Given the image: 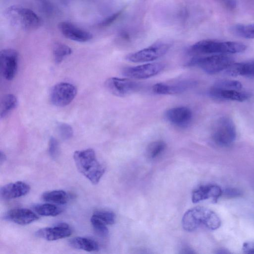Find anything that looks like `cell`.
I'll use <instances>...</instances> for the list:
<instances>
[{
	"instance_id": "obj_30",
	"label": "cell",
	"mask_w": 254,
	"mask_h": 254,
	"mask_svg": "<svg viewBox=\"0 0 254 254\" xmlns=\"http://www.w3.org/2000/svg\"><path fill=\"white\" fill-rule=\"evenodd\" d=\"M106 225H112L115 221V214L109 211L98 210L94 212L93 214Z\"/></svg>"
},
{
	"instance_id": "obj_12",
	"label": "cell",
	"mask_w": 254,
	"mask_h": 254,
	"mask_svg": "<svg viewBox=\"0 0 254 254\" xmlns=\"http://www.w3.org/2000/svg\"><path fill=\"white\" fill-rule=\"evenodd\" d=\"M0 62L3 76L6 80H12L17 69V52L12 49L2 50L0 52Z\"/></svg>"
},
{
	"instance_id": "obj_4",
	"label": "cell",
	"mask_w": 254,
	"mask_h": 254,
	"mask_svg": "<svg viewBox=\"0 0 254 254\" xmlns=\"http://www.w3.org/2000/svg\"><path fill=\"white\" fill-rule=\"evenodd\" d=\"M4 14L12 24L26 31L35 30L41 24L38 15L27 8L11 6L5 10Z\"/></svg>"
},
{
	"instance_id": "obj_28",
	"label": "cell",
	"mask_w": 254,
	"mask_h": 254,
	"mask_svg": "<svg viewBox=\"0 0 254 254\" xmlns=\"http://www.w3.org/2000/svg\"><path fill=\"white\" fill-rule=\"evenodd\" d=\"M90 221L94 231L99 236L103 237L107 236L109 231L104 222L94 215L91 217Z\"/></svg>"
},
{
	"instance_id": "obj_2",
	"label": "cell",
	"mask_w": 254,
	"mask_h": 254,
	"mask_svg": "<svg viewBox=\"0 0 254 254\" xmlns=\"http://www.w3.org/2000/svg\"><path fill=\"white\" fill-rule=\"evenodd\" d=\"M201 225L210 230H215L221 225V220L212 210L202 206L192 208L185 212L182 219L184 230L192 232Z\"/></svg>"
},
{
	"instance_id": "obj_23",
	"label": "cell",
	"mask_w": 254,
	"mask_h": 254,
	"mask_svg": "<svg viewBox=\"0 0 254 254\" xmlns=\"http://www.w3.org/2000/svg\"><path fill=\"white\" fill-rule=\"evenodd\" d=\"M230 31L239 37L254 39V24H235L230 27Z\"/></svg>"
},
{
	"instance_id": "obj_3",
	"label": "cell",
	"mask_w": 254,
	"mask_h": 254,
	"mask_svg": "<svg viewBox=\"0 0 254 254\" xmlns=\"http://www.w3.org/2000/svg\"><path fill=\"white\" fill-rule=\"evenodd\" d=\"M247 46L243 43L233 41H221L203 40L192 45L190 52L195 54H228L243 52Z\"/></svg>"
},
{
	"instance_id": "obj_35",
	"label": "cell",
	"mask_w": 254,
	"mask_h": 254,
	"mask_svg": "<svg viewBox=\"0 0 254 254\" xmlns=\"http://www.w3.org/2000/svg\"><path fill=\"white\" fill-rule=\"evenodd\" d=\"M240 194V192L235 189H228L225 190V194L229 196H238Z\"/></svg>"
},
{
	"instance_id": "obj_6",
	"label": "cell",
	"mask_w": 254,
	"mask_h": 254,
	"mask_svg": "<svg viewBox=\"0 0 254 254\" xmlns=\"http://www.w3.org/2000/svg\"><path fill=\"white\" fill-rule=\"evenodd\" d=\"M171 46L168 42L158 41L147 48L127 55L126 59L132 63L154 61L165 55Z\"/></svg>"
},
{
	"instance_id": "obj_26",
	"label": "cell",
	"mask_w": 254,
	"mask_h": 254,
	"mask_svg": "<svg viewBox=\"0 0 254 254\" xmlns=\"http://www.w3.org/2000/svg\"><path fill=\"white\" fill-rule=\"evenodd\" d=\"M71 53V48L64 44L57 42L53 46V54L56 64L61 63L65 57L70 55Z\"/></svg>"
},
{
	"instance_id": "obj_21",
	"label": "cell",
	"mask_w": 254,
	"mask_h": 254,
	"mask_svg": "<svg viewBox=\"0 0 254 254\" xmlns=\"http://www.w3.org/2000/svg\"><path fill=\"white\" fill-rule=\"evenodd\" d=\"M69 245L73 248L87 252H94L99 250L98 243L94 240L82 237H76L70 239Z\"/></svg>"
},
{
	"instance_id": "obj_8",
	"label": "cell",
	"mask_w": 254,
	"mask_h": 254,
	"mask_svg": "<svg viewBox=\"0 0 254 254\" xmlns=\"http://www.w3.org/2000/svg\"><path fill=\"white\" fill-rule=\"evenodd\" d=\"M106 89L112 94L123 97L136 92L140 85L135 81L126 78L112 77L105 81Z\"/></svg>"
},
{
	"instance_id": "obj_31",
	"label": "cell",
	"mask_w": 254,
	"mask_h": 254,
	"mask_svg": "<svg viewBox=\"0 0 254 254\" xmlns=\"http://www.w3.org/2000/svg\"><path fill=\"white\" fill-rule=\"evenodd\" d=\"M58 132L62 139L68 140L73 136V129L72 127L65 123H60L58 126Z\"/></svg>"
},
{
	"instance_id": "obj_22",
	"label": "cell",
	"mask_w": 254,
	"mask_h": 254,
	"mask_svg": "<svg viewBox=\"0 0 254 254\" xmlns=\"http://www.w3.org/2000/svg\"><path fill=\"white\" fill-rule=\"evenodd\" d=\"M41 197L44 201L57 204H64L69 199L68 194L63 190L46 191L43 193Z\"/></svg>"
},
{
	"instance_id": "obj_19",
	"label": "cell",
	"mask_w": 254,
	"mask_h": 254,
	"mask_svg": "<svg viewBox=\"0 0 254 254\" xmlns=\"http://www.w3.org/2000/svg\"><path fill=\"white\" fill-rule=\"evenodd\" d=\"M222 194L221 188L216 185H207L202 186L192 192L191 199L193 203L209 198H212L214 202H217V199Z\"/></svg>"
},
{
	"instance_id": "obj_14",
	"label": "cell",
	"mask_w": 254,
	"mask_h": 254,
	"mask_svg": "<svg viewBox=\"0 0 254 254\" xmlns=\"http://www.w3.org/2000/svg\"><path fill=\"white\" fill-rule=\"evenodd\" d=\"M58 28L64 37L74 41L86 42L93 38L91 33L69 22H60Z\"/></svg>"
},
{
	"instance_id": "obj_24",
	"label": "cell",
	"mask_w": 254,
	"mask_h": 254,
	"mask_svg": "<svg viewBox=\"0 0 254 254\" xmlns=\"http://www.w3.org/2000/svg\"><path fill=\"white\" fill-rule=\"evenodd\" d=\"M17 105V99L15 96L12 94L5 95L1 99L0 106V116L4 118Z\"/></svg>"
},
{
	"instance_id": "obj_7",
	"label": "cell",
	"mask_w": 254,
	"mask_h": 254,
	"mask_svg": "<svg viewBox=\"0 0 254 254\" xmlns=\"http://www.w3.org/2000/svg\"><path fill=\"white\" fill-rule=\"evenodd\" d=\"M212 137L219 146L231 145L236 137V127L233 121L226 117L219 119L214 126Z\"/></svg>"
},
{
	"instance_id": "obj_33",
	"label": "cell",
	"mask_w": 254,
	"mask_h": 254,
	"mask_svg": "<svg viewBox=\"0 0 254 254\" xmlns=\"http://www.w3.org/2000/svg\"><path fill=\"white\" fill-rule=\"evenodd\" d=\"M123 10H121L112 15L109 16L108 17L103 19L100 22H99L97 26L99 27H105L109 26L120 16L122 13Z\"/></svg>"
},
{
	"instance_id": "obj_25",
	"label": "cell",
	"mask_w": 254,
	"mask_h": 254,
	"mask_svg": "<svg viewBox=\"0 0 254 254\" xmlns=\"http://www.w3.org/2000/svg\"><path fill=\"white\" fill-rule=\"evenodd\" d=\"M34 210L39 215L45 216H56L62 211L61 208L51 203L38 204Z\"/></svg>"
},
{
	"instance_id": "obj_10",
	"label": "cell",
	"mask_w": 254,
	"mask_h": 254,
	"mask_svg": "<svg viewBox=\"0 0 254 254\" xmlns=\"http://www.w3.org/2000/svg\"><path fill=\"white\" fill-rule=\"evenodd\" d=\"M165 65L162 63L154 62L125 68L123 74L127 77L144 79L158 74L162 71Z\"/></svg>"
},
{
	"instance_id": "obj_20",
	"label": "cell",
	"mask_w": 254,
	"mask_h": 254,
	"mask_svg": "<svg viewBox=\"0 0 254 254\" xmlns=\"http://www.w3.org/2000/svg\"><path fill=\"white\" fill-rule=\"evenodd\" d=\"M225 70L227 74L230 76H246L254 77V60L233 63Z\"/></svg>"
},
{
	"instance_id": "obj_9",
	"label": "cell",
	"mask_w": 254,
	"mask_h": 254,
	"mask_svg": "<svg viewBox=\"0 0 254 254\" xmlns=\"http://www.w3.org/2000/svg\"><path fill=\"white\" fill-rule=\"evenodd\" d=\"M76 88L72 84L61 82L55 85L50 93V100L53 104L59 107L68 105L75 98Z\"/></svg>"
},
{
	"instance_id": "obj_15",
	"label": "cell",
	"mask_w": 254,
	"mask_h": 254,
	"mask_svg": "<svg viewBox=\"0 0 254 254\" xmlns=\"http://www.w3.org/2000/svg\"><path fill=\"white\" fill-rule=\"evenodd\" d=\"M72 234L70 226L66 223L61 222L51 227H46L38 230L36 237L47 241H55L69 237Z\"/></svg>"
},
{
	"instance_id": "obj_17",
	"label": "cell",
	"mask_w": 254,
	"mask_h": 254,
	"mask_svg": "<svg viewBox=\"0 0 254 254\" xmlns=\"http://www.w3.org/2000/svg\"><path fill=\"white\" fill-rule=\"evenodd\" d=\"M5 219L19 225L29 224L39 219L32 210L26 208H14L8 210L4 216Z\"/></svg>"
},
{
	"instance_id": "obj_29",
	"label": "cell",
	"mask_w": 254,
	"mask_h": 254,
	"mask_svg": "<svg viewBox=\"0 0 254 254\" xmlns=\"http://www.w3.org/2000/svg\"><path fill=\"white\" fill-rule=\"evenodd\" d=\"M213 86L221 89L237 90H241L242 88V84L239 81L230 79L219 80Z\"/></svg>"
},
{
	"instance_id": "obj_34",
	"label": "cell",
	"mask_w": 254,
	"mask_h": 254,
	"mask_svg": "<svg viewBox=\"0 0 254 254\" xmlns=\"http://www.w3.org/2000/svg\"><path fill=\"white\" fill-rule=\"evenodd\" d=\"M242 251L245 254H254V241L244 243L243 245Z\"/></svg>"
},
{
	"instance_id": "obj_36",
	"label": "cell",
	"mask_w": 254,
	"mask_h": 254,
	"mask_svg": "<svg viewBox=\"0 0 254 254\" xmlns=\"http://www.w3.org/2000/svg\"><path fill=\"white\" fill-rule=\"evenodd\" d=\"M0 163H2V162H4L6 160V156L2 151H0Z\"/></svg>"
},
{
	"instance_id": "obj_16",
	"label": "cell",
	"mask_w": 254,
	"mask_h": 254,
	"mask_svg": "<svg viewBox=\"0 0 254 254\" xmlns=\"http://www.w3.org/2000/svg\"><path fill=\"white\" fill-rule=\"evenodd\" d=\"M209 96L216 100L243 102L247 100L250 95L241 90L225 89L211 86L208 91Z\"/></svg>"
},
{
	"instance_id": "obj_5",
	"label": "cell",
	"mask_w": 254,
	"mask_h": 254,
	"mask_svg": "<svg viewBox=\"0 0 254 254\" xmlns=\"http://www.w3.org/2000/svg\"><path fill=\"white\" fill-rule=\"evenodd\" d=\"M233 61V59L227 55L215 54L194 57L187 63V65L197 66L205 73L214 74L227 69L234 63Z\"/></svg>"
},
{
	"instance_id": "obj_1",
	"label": "cell",
	"mask_w": 254,
	"mask_h": 254,
	"mask_svg": "<svg viewBox=\"0 0 254 254\" xmlns=\"http://www.w3.org/2000/svg\"><path fill=\"white\" fill-rule=\"evenodd\" d=\"M73 159L81 174L93 184L99 183L105 172V167L98 161L93 149L75 151Z\"/></svg>"
},
{
	"instance_id": "obj_32",
	"label": "cell",
	"mask_w": 254,
	"mask_h": 254,
	"mask_svg": "<svg viewBox=\"0 0 254 254\" xmlns=\"http://www.w3.org/2000/svg\"><path fill=\"white\" fill-rule=\"evenodd\" d=\"M49 153L53 159H56L59 155V145L57 139L54 137H51L49 142Z\"/></svg>"
},
{
	"instance_id": "obj_13",
	"label": "cell",
	"mask_w": 254,
	"mask_h": 254,
	"mask_svg": "<svg viewBox=\"0 0 254 254\" xmlns=\"http://www.w3.org/2000/svg\"><path fill=\"white\" fill-rule=\"evenodd\" d=\"M166 119L172 125L181 128L188 127L191 122L192 113L186 106H178L167 110L165 113Z\"/></svg>"
},
{
	"instance_id": "obj_11",
	"label": "cell",
	"mask_w": 254,
	"mask_h": 254,
	"mask_svg": "<svg viewBox=\"0 0 254 254\" xmlns=\"http://www.w3.org/2000/svg\"><path fill=\"white\" fill-rule=\"evenodd\" d=\"M196 84L190 79H182L169 82H159L152 87V91L158 95L180 94L192 88Z\"/></svg>"
},
{
	"instance_id": "obj_18",
	"label": "cell",
	"mask_w": 254,
	"mask_h": 254,
	"mask_svg": "<svg viewBox=\"0 0 254 254\" xmlns=\"http://www.w3.org/2000/svg\"><path fill=\"white\" fill-rule=\"evenodd\" d=\"M30 190L29 185L22 181H17L1 187L0 194L3 199H11L26 195Z\"/></svg>"
},
{
	"instance_id": "obj_27",
	"label": "cell",
	"mask_w": 254,
	"mask_h": 254,
	"mask_svg": "<svg viewBox=\"0 0 254 254\" xmlns=\"http://www.w3.org/2000/svg\"><path fill=\"white\" fill-rule=\"evenodd\" d=\"M165 143L162 140L151 142L147 148V155L149 158L154 159L161 154L165 149Z\"/></svg>"
}]
</instances>
